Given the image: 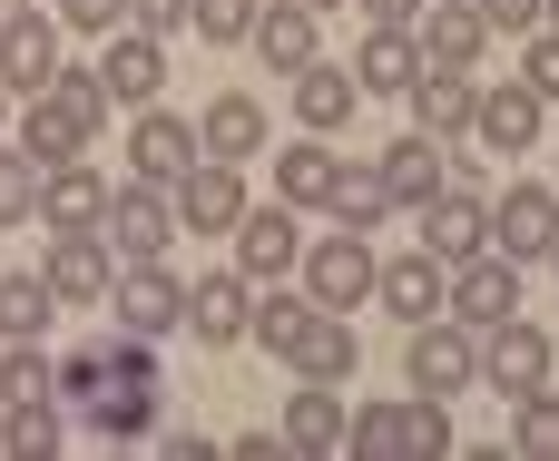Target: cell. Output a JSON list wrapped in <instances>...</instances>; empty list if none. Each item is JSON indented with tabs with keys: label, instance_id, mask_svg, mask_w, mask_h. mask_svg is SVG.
<instances>
[{
	"label": "cell",
	"instance_id": "40",
	"mask_svg": "<svg viewBox=\"0 0 559 461\" xmlns=\"http://www.w3.org/2000/svg\"><path fill=\"white\" fill-rule=\"evenodd\" d=\"M187 29L226 49V39H246V29H255V0H197V10H187Z\"/></svg>",
	"mask_w": 559,
	"mask_h": 461
},
{
	"label": "cell",
	"instance_id": "32",
	"mask_svg": "<svg viewBox=\"0 0 559 461\" xmlns=\"http://www.w3.org/2000/svg\"><path fill=\"white\" fill-rule=\"evenodd\" d=\"M0 452L49 461L59 452V403H49V393H39V403H0Z\"/></svg>",
	"mask_w": 559,
	"mask_h": 461
},
{
	"label": "cell",
	"instance_id": "33",
	"mask_svg": "<svg viewBox=\"0 0 559 461\" xmlns=\"http://www.w3.org/2000/svg\"><path fill=\"white\" fill-rule=\"evenodd\" d=\"M324 206H334V226H354V236H373V226L393 216V197H383V177H373V167H344Z\"/></svg>",
	"mask_w": 559,
	"mask_h": 461
},
{
	"label": "cell",
	"instance_id": "14",
	"mask_svg": "<svg viewBox=\"0 0 559 461\" xmlns=\"http://www.w3.org/2000/svg\"><path fill=\"white\" fill-rule=\"evenodd\" d=\"M157 79H167V39H147V29H108V49H98V88H108V108H147Z\"/></svg>",
	"mask_w": 559,
	"mask_h": 461
},
{
	"label": "cell",
	"instance_id": "1",
	"mask_svg": "<svg viewBox=\"0 0 559 461\" xmlns=\"http://www.w3.org/2000/svg\"><path fill=\"white\" fill-rule=\"evenodd\" d=\"M49 393H69L98 442H147L167 374H157V344L147 334H98V344H69L49 364Z\"/></svg>",
	"mask_w": 559,
	"mask_h": 461
},
{
	"label": "cell",
	"instance_id": "31",
	"mask_svg": "<svg viewBox=\"0 0 559 461\" xmlns=\"http://www.w3.org/2000/svg\"><path fill=\"white\" fill-rule=\"evenodd\" d=\"M413 79H423L413 29H373V39H364V59H354V88H413Z\"/></svg>",
	"mask_w": 559,
	"mask_h": 461
},
{
	"label": "cell",
	"instance_id": "37",
	"mask_svg": "<svg viewBox=\"0 0 559 461\" xmlns=\"http://www.w3.org/2000/svg\"><path fill=\"white\" fill-rule=\"evenodd\" d=\"M442 452H452V413L432 393H413L403 403V461H442Z\"/></svg>",
	"mask_w": 559,
	"mask_h": 461
},
{
	"label": "cell",
	"instance_id": "48",
	"mask_svg": "<svg viewBox=\"0 0 559 461\" xmlns=\"http://www.w3.org/2000/svg\"><path fill=\"white\" fill-rule=\"evenodd\" d=\"M305 10H314V20H324V10H344V0H305Z\"/></svg>",
	"mask_w": 559,
	"mask_h": 461
},
{
	"label": "cell",
	"instance_id": "50",
	"mask_svg": "<svg viewBox=\"0 0 559 461\" xmlns=\"http://www.w3.org/2000/svg\"><path fill=\"white\" fill-rule=\"evenodd\" d=\"M540 10H550V20H559V0H540Z\"/></svg>",
	"mask_w": 559,
	"mask_h": 461
},
{
	"label": "cell",
	"instance_id": "29",
	"mask_svg": "<svg viewBox=\"0 0 559 461\" xmlns=\"http://www.w3.org/2000/svg\"><path fill=\"white\" fill-rule=\"evenodd\" d=\"M442 256H393V265H373V295L403 315V324H423V315H442Z\"/></svg>",
	"mask_w": 559,
	"mask_h": 461
},
{
	"label": "cell",
	"instance_id": "36",
	"mask_svg": "<svg viewBox=\"0 0 559 461\" xmlns=\"http://www.w3.org/2000/svg\"><path fill=\"white\" fill-rule=\"evenodd\" d=\"M344 452H364V461H403V403H364V413L344 423Z\"/></svg>",
	"mask_w": 559,
	"mask_h": 461
},
{
	"label": "cell",
	"instance_id": "38",
	"mask_svg": "<svg viewBox=\"0 0 559 461\" xmlns=\"http://www.w3.org/2000/svg\"><path fill=\"white\" fill-rule=\"evenodd\" d=\"M39 216V157L29 147H0V226Z\"/></svg>",
	"mask_w": 559,
	"mask_h": 461
},
{
	"label": "cell",
	"instance_id": "23",
	"mask_svg": "<svg viewBox=\"0 0 559 461\" xmlns=\"http://www.w3.org/2000/svg\"><path fill=\"white\" fill-rule=\"evenodd\" d=\"M197 147L206 157H226V167H246V157H265V108L246 98V88H226L206 118H197Z\"/></svg>",
	"mask_w": 559,
	"mask_h": 461
},
{
	"label": "cell",
	"instance_id": "2",
	"mask_svg": "<svg viewBox=\"0 0 559 461\" xmlns=\"http://www.w3.org/2000/svg\"><path fill=\"white\" fill-rule=\"evenodd\" d=\"M98 128H108V88H98V69H49V79L29 88V108H20V147H29L39 167L79 157Z\"/></svg>",
	"mask_w": 559,
	"mask_h": 461
},
{
	"label": "cell",
	"instance_id": "43",
	"mask_svg": "<svg viewBox=\"0 0 559 461\" xmlns=\"http://www.w3.org/2000/svg\"><path fill=\"white\" fill-rule=\"evenodd\" d=\"M59 20H69V29H98V39H108V29H128V0H59Z\"/></svg>",
	"mask_w": 559,
	"mask_h": 461
},
{
	"label": "cell",
	"instance_id": "17",
	"mask_svg": "<svg viewBox=\"0 0 559 461\" xmlns=\"http://www.w3.org/2000/svg\"><path fill=\"white\" fill-rule=\"evenodd\" d=\"M403 98H413V128H423V138H472V108H481L472 69H423Z\"/></svg>",
	"mask_w": 559,
	"mask_h": 461
},
{
	"label": "cell",
	"instance_id": "12",
	"mask_svg": "<svg viewBox=\"0 0 559 461\" xmlns=\"http://www.w3.org/2000/svg\"><path fill=\"white\" fill-rule=\"evenodd\" d=\"M285 364H295V383H354V364H364V344H354V315H334V305H314V315L295 324V344H285Z\"/></svg>",
	"mask_w": 559,
	"mask_h": 461
},
{
	"label": "cell",
	"instance_id": "18",
	"mask_svg": "<svg viewBox=\"0 0 559 461\" xmlns=\"http://www.w3.org/2000/svg\"><path fill=\"white\" fill-rule=\"evenodd\" d=\"M540 118H550V98H540V88H481V108H472V138H481L491 157H521V147L540 138Z\"/></svg>",
	"mask_w": 559,
	"mask_h": 461
},
{
	"label": "cell",
	"instance_id": "6",
	"mask_svg": "<svg viewBox=\"0 0 559 461\" xmlns=\"http://www.w3.org/2000/svg\"><path fill=\"white\" fill-rule=\"evenodd\" d=\"M98 236H108V256H167V236H177V206H167V187H147V177H128V187H108V216H98Z\"/></svg>",
	"mask_w": 559,
	"mask_h": 461
},
{
	"label": "cell",
	"instance_id": "39",
	"mask_svg": "<svg viewBox=\"0 0 559 461\" xmlns=\"http://www.w3.org/2000/svg\"><path fill=\"white\" fill-rule=\"evenodd\" d=\"M39 393H49V354L39 344H10L0 354V403H39Z\"/></svg>",
	"mask_w": 559,
	"mask_h": 461
},
{
	"label": "cell",
	"instance_id": "11",
	"mask_svg": "<svg viewBox=\"0 0 559 461\" xmlns=\"http://www.w3.org/2000/svg\"><path fill=\"white\" fill-rule=\"evenodd\" d=\"M167 206H177V226H197V236H226V226L246 216V177H236L226 157H197V167L167 187Z\"/></svg>",
	"mask_w": 559,
	"mask_h": 461
},
{
	"label": "cell",
	"instance_id": "8",
	"mask_svg": "<svg viewBox=\"0 0 559 461\" xmlns=\"http://www.w3.org/2000/svg\"><path fill=\"white\" fill-rule=\"evenodd\" d=\"M481 383H491L501 403L540 393V383H550V334H540V324H521V315L481 324Z\"/></svg>",
	"mask_w": 559,
	"mask_h": 461
},
{
	"label": "cell",
	"instance_id": "5",
	"mask_svg": "<svg viewBox=\"0 0 559 461\" xmlns=\"http://www.w3.org/2000/svg\"><path fill=\"white\" fill-rule=\"evenodd\" d=\"M442 315H452V324H472V334H481V324H501V315H521V265H511V256H491V246H481V256H462V265L442 275Z\"/></svg>",
	"mask_w": 559,
	"mask_h": 461
},
{
	"label": "cell",
	"instance_id": "46",
	"mask_svg": "<svg viewBox=\"0 0 559 461\" xmlns=\"http://www.w3.org/2000/svg\"><path fill=\"white\" fill-rule=\"evenodd\" d=\"M157 452L167 461H216V442H206V433H157Z\"/></svg>",
	"mask_w": 559,
	"mask_h": 461
},
{
	"label": "cell",
	"instance_id": "10",
	"mask_svg": "<svg viewBox=\"0 0 559 461\" xmlns=\"http://www.w3.org/2000/svg\"><path fill=\"white\" fill-rule=\"evenodd\" d=\"M226 236H236V275H246V285H275V275L305 256V226H295V206H285V197H275V206H246Z\"/></svg>",
	"mask_w": 559,
	"mask_h": 461
},
{
	"label": "cell",
	"instance_id": "9",
	"mask_svg": "<svg viewBox=\"0 0 559 461\" xmlns=\"http://www.w3.org/2000/svg\"><path fill=\"white\" fill-rule=\"evenodd\" d=\"M305 295H314V305H334V315H354V305L373 295V246H364L354 226L314 236V246H305Z\"/></svg>",
	"mask_w": 559,
	"mask_h": 461
},
{
	"label": "cell",
	"instance_id": "15",
	"mask_svg": "<svg viewBox=\"0 0 559 461\" xmlns=\"http://www.w3.org/2000/svg\"><path fill=\"white\" fill-rule=\"evenodd\" d=\"M413 216H423V256H442V265H462V256L491 246V206H481L472 187H442V197H423Z\"/></svg>",
	"mask_w": 559,
	"mask_h": 461
},
{
	"label": "cell",
	"instance_id": "41",
	"mask_svg": "<svg viewBox=\"0 0 559 461\" xmlns=\"http://www.w3.org/2000/svg\"><path fill=\"white\" fill-rule=\"evenodd\" d=\"M187 10H197V0H128V29H147V39H177V29H187Z\"/></svg>",
	"mask_w": 559,
	"mask_h": 461
},
{
	"label": "cell",
	"instance_id": "51",
	"mask_svg": "<svg viewBox=\"0 0 559 461\" xmlns=\"http://www.w3.org/2000/svg\"><path fill=\"white\" fill-rule=\"evenodd\" d=\"M0 10H20V0H0Z\"/></svg>",
	"mask_w": 559,
	"mask_h": 461
},
{
	"label": "cell",
	"instance_id": "34",
	"mask_svg": "<svg viewBox=\"0 0 559 461\" xmlns=\"http://www.w3.org/2000/svg\"><path fill=\"white\" fill-rule=\"evenodd\" d=\"M305 315H314V295H285V285H265V295H255V305H246V334H255V344H265V354H285V344H295V324H305Z\"/></svg>",
	"mask_w": 559,
	"mask_h": 461
},
{
	"label": "cell",
	"instance_id": "30",
	"mask_svg": "<svg viewBox=\"0 0 559 461\" xmlns=\"http://www.w3.org/2000/svg\"><path fill=\"white\" fill-rule=\"evenodd\" d=\"M49 315H59L49 275H0V344H39V334H49Z\"/></svg>",
	"mask_w": 559,
	"mask_h": 461
},
{
	"label": "cell",
	"instance_id": "49",
	"mask_svg": "<svg viewBox=\"0 0 559 461\" xmlns=\"http://www.w3.org/2000/svg\"><path fill=\"white\" fill-rule=\"evenodd\" d=\"M0 118H10V88H0Z\"/></svg>",
	"mask_w": 559,
	"mask_h": 461
},
{
	"label": "cell",
	"instance_id": "52",
	"mask_svg": "<svg viewBox=\"0 0 559 461\" xmlns=\"http://www.w3.org/2000/svg\"><path fill=\"white\" fill-rule=\"evenodd\" d=\"M550 265H559V246H550Z\"/></svg>",
	"mask_w": 559,
	"mask_h": 461
},
{
	"label": "cell",
	"instance_id": "26",
	"mask_svg": "<svg viewBox=\"0 0 559 461\" xmlns=\"http://www.w3.org/2000/svg\"><path fill=\"white\" fill-rule=\"evenodd\" d=\"M344 393L334 383H305L295 403H285V442H295V461H324V452H344Z\"/></svg>",
	"mask_w": 559,
	"mask_h": 461
},
{
	"label": "cell",
	"instance_id": "42",
	"mask_svg": "<svg viewBox=\"0 0 559 461\" xmlns=\"http://www.w3.org/2000/svg\"><path fill=\"white\" fill-rule=\"evenodd\" d=\"M521 88L559 98V29H540V39H531V59H521Z\"/></svg>",
	"mask_w": 559,
	"mask_h": 461
},
{
	"label": "cell",
	"instance_id": "44",
	"mask_svg": "<svg viewBox=\"0 0 559 461\" xmlns=\"http://www.w3.org/2000/svg\"><path fill=\"white\" fill-rule=\"evenodd\" d=\"M472 10H481L491 29H531V20H540V0H472Z\"/></svg>",
	"mask_w": 559,
	"mask_h": 461
},
{
	"label": "cell",
	"instance_id": "20",
	"mask_svg": "<svg viewBox=\"0 0 559 461\" xmlns=\"http://www.w3.org/2000/svg\"><path fill=\"white\" fill-rule=\"evenodd\" d=\"M98 216H108V177L88 157L39 167V226H98Z\"/></svg>",
	"mask_w": 559,
	"mask_h": 461
},
{
	"label": "cell",
	"instance_id": "28",
	"mask_svg": "<svg viewBox=\"0 0 559 461\" xmlns=\"http://www.w3.org/2000/svg\"><path fill=\"white\" fill-rule=\"evenodd\" d=\"M354 98H364L354 69H334V59H305V69H295V118H305L314 138H334V128L354 118Z\"/></svg>",
	"mask_w": 559,
	"mask_h": 461
},
{
	"label": "cell",
	"instance_id": "35",
	"mask_svg": "<svg viewBox=\"0 0 559 461\" xmlns=\"http://www.w3.org/2000/svg\"><path fill=\"white\" fill-rule=\"evenodd\" d=\"M511 442H521L531 461H559V393H550V383L511 403Z\"/></svg>",
	"mask_w": 559,
	"mask_h": 461
},
{
	"label": "cell",
	"instance_id": "16",
	"mask_svg": "<svg viewBox=\"0 0 559 461\" xmlns=\"http://www.w3.org/2000/svg\"><path fill=\"white\" fill-rule=\"evenodd\" d=\"M59 69V20H39V0H20V10H0V88H39Z\"/></svg>",
	"mask_w": 559,
	"mask_h": 461
},
{
	"label": "cell",
	"instance_id": "7",
	"mask_svg": "<svg viewBox=\"0 0 559 461\" xmlns=\"http://www.w3.org/2000/svg\"><path fill=\"white\" fill-rule=\"evenodd\" d=\"M108 305H118V334H147V344L187 324V285H177L157 256H138L128 275H108Z\"/></svg>",
	"mask_w": 559,
	"mask_h": 461
},
{
	"label": "cell",
	"instance_id": "45",
	"mask_svg": "<svg viewBox=\"0 0 559 461\" xmlns=\"http://www.w3.org/2000/svg\"><path fill=\"white\" fill-rule=\"evenodd\" d=\"M236 461H295L285 433H236Z\"/></svg>",
	"mask_w": 559,
	"mask_h": 461
},
{
	"label": "cell",
	"instance_id": "47",
	"mask_svg": "<svg viewBox=\"0 0 559 461\" xmlns=\"http://www.w3.org/2000/svg\"><path fill=\"white\" fill-rule=\"evenodd\" d=\"M413 10H423V0H364V20H373V29H413Z\"/></svg>",
	"mask_w": 559,
	"mask_h": 461
},
{
	"label": "cell",
	"instance_id": "19",
	"mask_svg": "<svg viewBox=\"0 0 559 461\" xmlns=\"http://www.w3.org/2000/svg\"><path fill=\"white\" fill-rule=\"evenodd\" d=\"M197 157H206V147H197V128H187V118H167V108H147V118H138V138H128V167H138L147 187H177Z\"/></svg>",
	"mask_w": 559,
	"mask_h": 461
},
{
	"label": "cell",
	"instance_id": "4",
	"mask_svg": "<svg viewBox=\"0 0 559 461\" xmlns=\"http://www.w3.org/2000/svg\"><path fill=\"white\" fill-rule=\"evenodd\" d=\"M39 275H49V295H59V305H108L118 256H108V236H98V226H49Z\"/></svg>",
	"mask_w": 559,
	"mask_h": 461
},
{
	"label": "cell",
	"instance_id": "13",
	"mask_svg": "<svg viewBox=\"0 0 559 461\" xmlns=\"http://www.w3.org/2000/svg\"><path fill=\"white\" fill-rule=\"evenodd\" d=\"M550 246H559V197H550V187H511V197L491 206V256L540 265Z\"/></svg>",
	"mask_w": 559,
	"mask_h": 461
},
{
	"label": "cell",
	"instance_id": "3",
	"mask_svg": "<svg viewBox=\"0 0 559 461\" xmlns=\"http://www.w3.org/2000/svg\"><path fill=\"white\" fill-rule=\"evenodd\" d=\"M403 374H413V393L452 403V393H472V383H481V334H472V324H452V315H423V324H413V344H403Z\"/></svg>",
	"mask_w": 559,
	"mask_h": 461
},
{
	"label": "cell",
	"instance_id": "53",
	"mask_svg": "<svg viewBox=\"0 0 559 461\" xmlns=\"http://www.w3.org/2000/svg\"><path fill=\"white\" fill-rule=\"evenodd\" d=\"M550 197H559V187H550Z\"/></svg>",
	"mask_w": 559,
	"mask_h": 461
},
{
	"label": "cell",
	"instance_id": "24",
	"mask_svg": "<svg viewBox=\"0 0 559 461\" xmlns=\"http://www.w3.org/2000/svg\"><path fill=\"white\" fill-rule=\"evenodd\" d=\"M334 177H344V157H334L314 128H305L295 147H275V197H285L295 216H305V206H324V197H334Z\"/></svg>",
	"mask_w": 559,
	"mask_h": 461
},
{
	"label": "cell",
	"instance_id": "21",
	"mask_svg": "<svg viewBox=\"0 0 559 461\" xmlns=\"http://www.w3.org/2000/svg\"><path fill=\"white\" fill-rule=\"evenodd\" d=\"M373 177H383V197H393V206H423V197H442V187H452V177H442V138H423V128H413V138H393V147L373 157Z\"/></svg>",
	"mask_w": 559,
	"mask_h": 461
},
{
	"label": "cell",
	"instance_id": "22",
	"mask_svg": "<svg viewBox=\"0 0 559 461\" xmlns=\"http://www.w3.org/2000/svg\"><path fill=\"white\" fill-rule=\"evenodd\" d=\"M423 69H472L481 49H491V20L472 10V0H432V20H423Z\"/></svg>",
	"mask_w": 559,
	"mask_h": 461
},
{
	"label": "cell",
	"instance_id": "25",
	"mask_svg": "<svg viewBox=\"0 0 559 461\" xmlns=\"http://www.w3.org/2000/svg\"><path fill=\"white\" fill-rule=\"evenodd\" d=\"M246 305H255L246 275H206V285H187V334L197 344H246Z\"/></svg>",
	"mask_w": 559,
	"mask_h": 461
},
{
	"label": "cell",
	"instance_id": "27",
	"mask_svg": "<svg viewBox=\"0 0 559 461\" xmlns=\"http://www.w3.org/2000/svg\"><path fill=\"white\" fill-rule=\"evenodd\" d=\"M246 39H255V59H265L275 79H295V69L314 59V10H305V0H275V10H255Z\"/></svg>",
	"mask_w": 559,
	"mask_h": 461
}]
</instances>
